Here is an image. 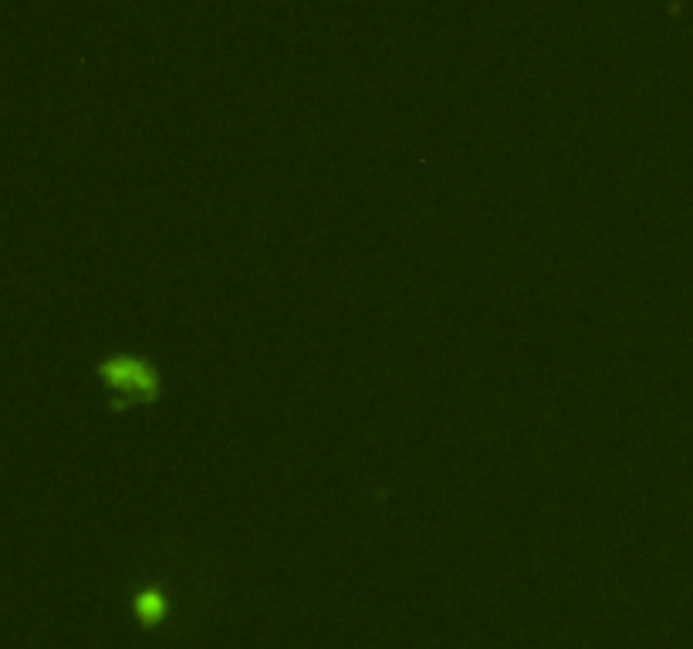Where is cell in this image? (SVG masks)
Segmentation results:
<instances>
[{
  "label": "cell",
  "instance_id": "cell-1",
  "mask_svg": "<svg viewBox=\"0 0 693 649\" xmlns=\"http://www.w3.org/2000/svg\"><path fill=\"white\" fill-rule=\"evenodd\" d=\"M99 372L109 382H122V386L139 389V393H146V396L156 393V376L136 359H109V362H102Z\"/></svg>",
  "mask_w": 693,
  "mask_h": 649
}]
</instances>
